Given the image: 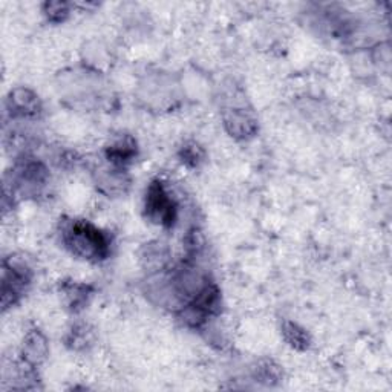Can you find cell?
<instances>
[{
	"mask_svg": "<svg viewBox=\"0 0 392 392\" xmlns=\"http://www.w3.org/2000/svg\"><path fill=\"white\" fill-rule=\"evenodd\" d=\"M181 159H183L184 164L196 167L202 159V150L198 144H186L183 150H181Z\"/></svg>",
	"mask_w": 392,
	"mask_h": 392,
	"instance_id": "obj_10",
	"label": "cell"
},
{
	"mask_svg": "<svg viewBox=\"0 0 392 392\" xmlns=\"http://www.w3.org/2000/svg\"><path fill=\"white\" fill-rule=\"evenodd\" d=\"M282 334H284L287 342L296 348V350H307L310 346V337L307 331L301 328L297 323L284 322V325H282Z\"/></svg>",
	"mask_w": 392,
	"mask_h": 392,
	"instance_id": "obj_8",
	"label": "cell"
},
{
	"mask_svg": "<svg viewBox=\"0 0 392 392\" xmlns=\"http://www.w3.org/2000/svg\"><path fill=\"white\" fill-rule=\"evenodd\" d=\"M11 107L16 109V114L20 115H37L40 105L37 97L28 89H17L11 93Z\"/></svg>",
	"mask_w": 392,
	"mask_h": 392,
	"instance_id": "obj_4",
	"label": "cell"
},
{
	"mask_svg": "<svg viewBox=\"0 0 392 392\" xmlns=\"http://www.w3.org/2000/svg\"><path fill=\"white\" fill-rule=\"evenodd\" d=\"M136 154V144L130 136H125L121 138L120 141H117L107 149V158L109 161L114 164L123 166L129 163Z\"/></svg>",
	"mask_w": 392,
	"mask_h": 392,
	"instance_id": "obj_6",
	"label": "cell"
},
{
	"mask_svg": "<svg viewBox=\"0 0 392 392\" xmlns=\"http://www.w3.org/2000/svg\"><path fill=\"white\" fill-rule=\"evenodd\" d=\"M144 208L152 222L161 224L164 227H172L177 220V204L167 193L161 181H154L149 186Z\"/></svg>",
	"mask_w": 392,
	"mask_h": 392,
	"instance_id": "obj_2",
	"label": "cell"
},
{
	"mask_svg": "<svg viewBox=\"0 0 392 392\" xmlns=\"http://www.w3.org/2000/svg\"><path fill=\"white\" fill-rule=\"evenodd\" d=\"M30 270L24 265L5 264L3 268V284H2V303L3 308L16 303L25 287L30 284Z\"/></svg>",
	"mask_w": 392,
	"mask_h": 392,
	"instance_id": "obj_3",
	"label": "cell"
},
{
	"mask_svg": "<svg viewBox=\"0 0 392 392\" xmlns=\"http://www.w3.org/2000/svg\"><path fill=\"white\" fill-rule=\"evenodd\" d=\"M258 373L260 377V382H265V383H273V382H278L280 373H279V368L274 366L271 362H265L264 366L258 368Z\"/></svg>",
	"mask_w": 392,
	"mask_h": 392,
	"instance_id": "obj_11",
	"label": "cell"
},
{
	"mask_svg": "<svg viewBox=\"0 0 392 392\" xmlns=\"http://www.w3.org/2000/svg\"><path fill=\"white\" fill-rule=\"evenodd\" d=\"M45 12L51 21L59 24V21H63L66 19V16L69 14V6L68 3L63 2H49L45 5Z\"/></svg>",
	"mask_w": 392,
	"mask_h": 392,
	"instance_id": "obj_9",
	"label": "cell"
},
{
	"mask_svg": "<svg viewBox=\"0 0 392 392\" xmlns=\"http://www.w3.org/2000/svg\"><path fill=\"white\" fill-rule=\"evenodd\" d=\"M63 241L74 255L83 259L103 260L109 255V238L96 226L75 221L64 230Z\"/></svg>",
	"mask_w": 392,
	"mask_h": 392,
	"instance_id": "obj_1",
	"label": "cell"
},
{
	"mask_svg": "<svg viewBox=\"0 0 392 392\" xmlns=\"http://www.w3.org/2000/svg\"><path fill=\"white\" fill-rule=\"evenodd\" d=\"M226 126L229 132L235 136H249L256 130V123L249 115L241 111L230 112L226 117Z\"/></svg>",
	"mask_w": 392,
	"mask_h": 392,
	"instance_id": "obj_5",
	"label": "cell"
},
{
	"mask_svg": "<svg viewBox=\"0 0 392 392\" xmlns=\"http://www.w3.org/2000/svg\"><path fill=\"white\" fill-rule=\"evenodd\" d=\"M46 355V340L42 336L39 331H34L31 334H28V337L25 340L24 346V357L28 363H35L42 362Z\"/></svg>",
	"mask_w": 392,
	"mask_h": 392,
	"instance_id": "obj_7",
	"label": "cell"
}]
</instances>
